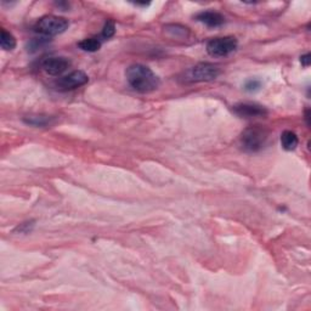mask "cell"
<instances>
[{
	"mask_svg": "<svg viewBox=\"0 0 311 311\" xmlns=\"http://www.w3.org/2000/svg\"><path fill=\"white\" fill-rule=\"evenodd\" d=\"M126 78L129 85L135 91L141 92V94L155 91L161 85L158 75H156L150 67L141 65V63H135L128 67Z\"/></svg>",
	"mask_w": 311,
	"mask_h": 311,
	"instance_id": "1",
	"label": "cell"
},
{
	"mask_svg": "<svg viewBox=\"0 0 311 311\" xmlns=\"http://www.w3.org/2000/svg\"><path fill=\"white\" fill-rule=\"evenodd\" d=\"M269 132L260 126H253L247 128L240 136V144L243 151L249 153L259 152L265 146Z\"/></svg>",
	"mask_w": 311,
	"mask_h": 311,
	"instance_id": "2",
	"label": "cell"
},
{
	"mask_svg": "<svg viewBox=\"0 0 311 311\" xmlns=\"http://www.w3.org/2000/svg\"><path fill=\"white\" fill-rule=\"evenodd\" d=\"M220 74L219 66L214 63L202 62L198 65L186 69L181 75V80L185 83H200L211 82L217 79Z\"/></svg>",
	"mask_w": 311,
	"mask_h": 311,
	"instance_id": "3",
	"label": "cell"
},
{
	"mask_svg": "<svg viewBox=\"0 0 311 311\" xmlns=\"http://www.w3.org/2000/svg\"><path fill=\"white\" fill-rule=\"evenodd\" d=\"M69 22L68 20L63 19V17L55 16V15H46L40 17L39 20L34 25L33 30L40 36L44 37H55L59 34L66 32L68 28Z\"/></svg>",
	"mask_w": 311,
	"mask_h": 311,
	"instance_id": "4",
	"label": "cell"
},
{
	"mask_svg": "<svg viewBox=\"0 0 311 311\" xmlns=\"http://www.w3.org/2000/svg\"><path fill=\"white\" fill-rule=\"evenodd\" d=\"M238 42L235 37H218L207 43V52L213 57H225L237 49Z\"/></svg>",
	"mask_w": 311,
	"mask_h": 311,
	"instance_id": "5",
	"label": "cell"
},
{
	"mask_svg": "<svg viewBox=\"0 0 311 311\" xmlns=\"http://www.w3.org/2000/svg\"><path fill=\"white\" fill-rule=\"evenodd\" d=\"M88 82L89 77L85 72L73 71L65 75V77L60 78L59 80H56L55 86H56V89L59 90V91H71V90L85 85Z\"/></svg>",
	"mask_w": 311,
	"mask_h": 311,
	"instance_id": "6",
	"label": "cell"
},
{
	"mask_svg": "<svg viewBox=\"0 0 311 311\" xmlns=\"http://www.w3.org/2000/svg\"><path fill=\"white\" fill-rule=\"evenodd\" d=\"M232 112L240 118H264L269 115V111L259 103L242 102L232 106Z\"/></svg>",
	"mask_w": 311,
	"mask_h": 311,
	"instance_id": "7",
	"label": "cell"
},
{
	"mask_svg": "<svg viewBox=\"0 0 311 311\" xmlns=\"http://www.w3.org/2000/svg\"><path fill=\"white\" fill-rule=\"evenodd\" d=\"M71 67V61L65 56H49L42 61V68L46 74L61 75Z\"/></svg>",
	"mask_w": 311,
	"mask_h": 311,
	"instance_id": "8",
	"label": "cell"
},
{
	"mask_svg": "<svg viewBox=\"0 0 311 311\" xmlns=\"http://www.w3.org/2000/svg\"><path fill=\"white\" fill-rule=\"evenodd\" d=\"M194 19L209 28L222 27L225 23V17L217 11H202V13L197 14Z\"/></svg>",
	"mask_w": 311,
	"mask_h": 311,
	"instance_id": "9",
	"label": "cell"
},
{
	"mask_svg": "<svg viewBox=\"0 0 311 311\" xmlns=\"http://www.w3.org/2000/svg\"><path fill=\"white\" fill-rule=\"evenodd\" d=\"M23 122L28 126L36 127V128H44L50 126L54 122V117L51 116H45V115H31L23 117Z\"/></svg>",
	"mask_w": 311,
	"mask_h": 311,
	"instance_id": "10",
	"label": "cell"
},
{
	"mask_svg": "<svg viewBox=\"0 0 311 311\" xmlns=\"http://www.w3.org/2000/svg\"><path fill=\"white\" fill-rule=\"evenodd\" d=\"M299 144V139L296 134L292 130H284L281 134V145L283 150L294 151Z\"/></svg>",
	"mask_w": 311,
	"mask_h": 311,
	"instance_id": "11",
	"label": "cell"
},
{
	"mask_svg": "<svg viewBox=\"0 0 311 311\" xmlns=\"http://www.w3.org/2000/svg\"><path fill=\"white\" fill-rule=\"evenodd\" d=\"M0 46L5 51H11L16 48L15 37L4 28H2V31H0Z\"/></svg>",
	"mask_w": 311,
	"mask_h": 311,
	"instance_id": "12",
	"label": "cell"
},
{
	"mask_svg": "<svg viewBox=\"0 0 311 311\" xmlns=\"http://www.w3.org/2000/svg\"><path fill=\"white\" fill-rule=\"evenodd\" d=\"M78 46L82 49L83 51H88V52H95L97 50H100L101 48V40L96 37H91V38H85L83 39L82 42L78 43Z\"/></svg>",
	"mask_w": 311,
	"mask_h": 311,
	"instance_id": "13",
	"label": "cell"
},
{
	"mask_svg": "<svg viewBox=\"0 0 311 311\" xmlns=\"http://www.w3.org/2000/svg\"><path fill=\"white\" fill-rule=\"evenodd\" d=\"M164 30L173 38H187L190 36V30L181 25H167Z\"/></svg>",
	"mask_w": 311,
	"mask_h": 311,
	"instance_id": "14",
	"label": "cell"
},
{
	"mask_svg": "<svg viewBox=\"0 0 311 311\" xmlns=\"http://www.w3.org/2000/svg\"><path fill=\"white\" fill-rule=\"evenodd\" d=\"M115 33H116L115 22H113L112 20H109V21H106V23H105L102 32H101V37H102L103 39H110V38L115 36Z\"/></svg>",
	"mask_w": 311,
	"mask_h": 311,
	"instance_id": "15",
	"label": "cell"
},
{
	"mask_svg": "<svg viewBox=\"0 0 311 311\" xmlns=\"http://www.w3.org/2000/svg\"><path fill=\"white\" fill-rule=\"evenodd\" d=\"M260 88H261V82L259 79H255V78L248 79L245 83V90L248 92H255V91H258Z\"/></svg>",
	"mask_w": 311,
	"mask_h": 311,
	"instance_id": "16",
	"label": "cell"
},
{
	"mask_svg": "<svg viewBox=\"0 0 311 311\" xmlns=\"http://www.w3.org/2000/svg\"><path fill=\"white\" fill-rule=\"evenodd\" d=\"M34 223H36V222L31 220V222H26V223L20 224V225L16 228L15 231L20 232V234H30V232L34 228Z\"/></svg>",
	"mask_w": 311,
	"mask_h": 311,
	"instance_id": "17",
	"label": "cell"
},
{
	"mask_svg": "<svg viewBox=\"0 0 311 311\" xmlns=\"http://www.w3.org/2000/svg\"><path fill=\"white\" fill-rule=\"evenodd\" d=\"M45 43H46V40L44 39V38H40V39L36 38V39H33L30 44H28V48H31V51H37L38 49L42 48V45H44Z\"/></svg>",
	"mask_w": 311,
	"mask_h": 311,
	"instance_id": "18",
	"label": "cell"
},
{
	"mask_svg": "<svg viewBox=\"0 0 311 311\" xmlns=\"http://www.w3.org/2000/svg\"><path fill=\"white\" fill-rule=\"evenodd\" d=\"M300 62H301V65H303L304 67H309L310 66V62H311L310 54L301 55V56H300Z\"/></svg>",
	"mask_w": 311,
	"mask_h": 311,
	"instance_id": "19",
	"label": "cell"
}]
</instances>
